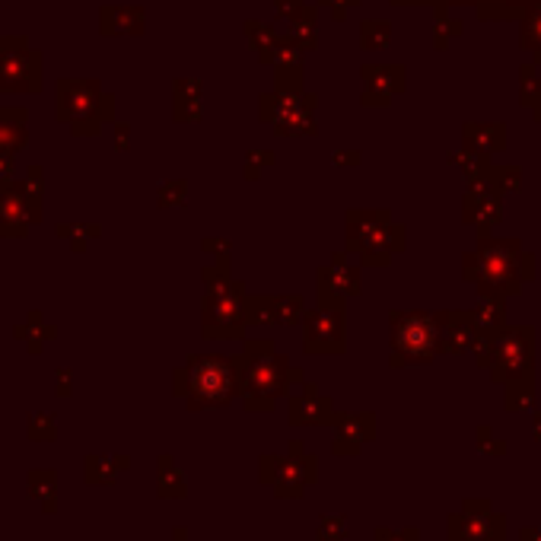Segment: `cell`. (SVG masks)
<instances>
[{"mask_svg":"<svg viewBox=\"0 0 541 541\" xmlns=\"http://www.w3.org/2000/svg\"><path fill=\"white\" fill-rule=\"evenodd\" d=\"M239 363V401L249 414H271L281 401L303 386L306 373L293 366L287 354L277 351L274 338H246Z\"/></svg>","mask_w":541,"mask_h":541,"instance_id":"6da1fadb","label":"cell"},{"mask_svg":"<svg viewBox=\"0 0 541 541\" xmlns=\"http://www.w3.org/2000/svg\"><path fill=\"white\" fill-rule=\"evenodd\" d=\"M462 277L478 293H503L510 300L535 281V255L519 239L478 236V246L462 255Z\"/></svg>","mask_w":541,"mask_h":541,"instance_id":"7a4b0ae2","label":"cell"},{"mask_svg":"<svg viewBox=\"0 0 541 541\" xmlns=\"http://www.w3.org/2000/svg\"><path fill=\"white\" fill-rule=\"evenodd\" d=\"M172 395L182 398L188 411L226 408L239 398V363L226 354H188L172 370Z\"/></svg>","mask_w":541,"mask_h":541,"instance_id":"3957f363","label":"cell"},{"mask_svg":"<svg viewBox=\"0 0 541 541\" xmlns=\"http://www.w3.org/2000/svg\"><path fill=\"white\" fill-rule=\"evenodd\" d=\"M347 255L360 258V268H389L392 258L408 249V226L392 220V211H347L344 214Z\"/></svg>","mask_w":541,"mask_h":541,"instance_id":"277c9868","label":"cell"},{"mask_svg":"<svg viewBox=\"0 0 541 541\" xmlns=\"http://www.w3.org/2000/svg\"><path fill=\"white\" fill-rule=\"evenodd\" d=\"M475 366L491 376L497 386L535 376V328L532 325H506L494 335H478L471 347Z\"/></svg>","mask_w":541,"mask_h":541,"instance_id":"5b68a950","label":"cell"},{"mask_svg":"<svg viewBox=\"0 0 541 541\" xmlns=\"http://www.w3.org/2000/svg\"><path fill=\"white\" fill-rule=\"evenodd\" d=\"M58 118L77 137H96L115 118V96L99 80H58Z\"/></svg>","mask_w":541,"mask_h":541,"instance_id":"8992f818","label":"cell"},{"mask_svg":"<svg viewBox=\"0 0 541 541\" xmlns=\"http://www.w3.org/2000/svg\"><path fill=\"white\" fill-rule=\"evenodd\" d=\"M258 481L274 487V497L300 500L306 487L319 481V456L303 446V440H290L287 452H261L258 456Z\"/></svg>","mask_w":541,"mask_h":541,"instance_id":"52a82bcc","label":"cell"},{"mask_svg":"<svg viewBox=\"0 0 541 541\" xmlns=\"http://www.w3.org/2000/svg\"><path fill=\"white\" fill-rule=\"evenodd\" d=\"M440 357L433 312H389V366H427Z\"/></svg>","mask_w":541,"mask_h":541,"instance_id":"ba28073f","label":"cell"},{"mask_svg":"<svg viewBox=\"0 0 541 541\" xmlns=\"http://www.w3.org/2000/svg\"><path fill=\"white\" fill-rule=\"evenodd\" d=\"M316 96L300 90V93H268L258 99V115L261 121H268V125L277 128V134L281 137H312L319 134V125L316 118H312V112H316Z\"/></svg>","mask_w":541,"mask_h":541,"instance_id":"9c48e42d","label":"cell"},{"mask_svg":"<svg viewBox=\"0 0 541 541\" xmlns=\"http://www.w3.org/2000/svg\"><path fill=\"white\" fill-rule=\"evenodd\" d=\"M303 351L309 357H341L347 351V306L316 303V309H306Z\"/></svg>","mask_w":541,"mask_h":541,"instance_id":"30bf717a","label":"cell"},{"mask_svg":"<svg viewBox=\"0 0 541 541\" xmlns=\"http://www.w3.org/2000/svg\"><path fill=\"white\" fill-rule=\"evenodd\" d=\"M0 93H42V51L23 36L0 39Z\"/></svg>","mask_w":541,"mask_h":541,"instance_id":"8fae6325","label":"cell"},{"mask_svg":"<svg viewBox=\"0 0 541 541\" xmlns=\"http://www.w3.org/2000/svg\"><path fill=\"white\" fill-rule=\"evenodd\" d=\"M449 541H506V513L487 497H465L462 510L446 519Z\"/></svg>","mask_w":541,"mask_h":541,"instance_id":"7c38bea8","label":"cell"},{"mask_svg":"<svg viewBox=\"0 0 541 541\" xmlns=\"http://www.w3.org/2000/svg\"><path fill=\"white\" fill-rule=\"evenodd\" d=\"M363 293V268L351 265V255L344 249L331 252V261L316 271V296L319 303H341L347 306L351 296Z\"/></svg>","mask_w":541,"mask_h":541,"instance_id":"4fadbf2b","label":"cell"},{"mask_svg":"<svg viewBox=\"0 0 541 541\" xmlns=\"http://www.w3.org/2000/svg\"><path fill=\"white\" fill-rule=\"evenodd\" d=\"M462 220L468 226H475L478 236H491L497 226L503 223V195H497L487 172L481 179L468 182L462 195Z\"/></svg>","mask_w":541,"mask_h":541,"instance_id":"5bb4252c","label":"cell"},{"mask_svg":"<svg viewBox=\"0 0 541 541\" xmlns=\"http://www.w3.org/2000/svg\"><path fill=\"white\" fill-rule=\"evenodd\" d=\"M335 401H331L316 382H303L300 389L287 395V421L290 427H331L335 424Z\"/></svg>","mask_w":541,"mask_h":541,"instance_id":"9a60e30c","label":"cell"},{"mask_svg":"<svg viewBox=\"0 0 541 541\" xmlns=\"http://www.w3.org/2000/svg\"><path fill=\"white\" fill-rule=\"evenodd\" d=\"M360 77H363L360 102L366 109H386L398 93H405L408 83L405 64H363Z\"/></svg>","mask_w":541,"mask_h":541,"instance_id":"2e32d148","label":"cell"},{"mask_svg":"<svg viewBox=\"0 0 541 541\" xmlns=\"http://www.w3.org/2000/svg\"><path fill=\"white\" fill-rule=\"evenodd\" d=\"M331 427H335L331 452H335L338 459H354V456H360L366 443L376 440V414L373 411H338Z\"/></svg>","mask_w":541,"mask_h":541,"instance_id":"e0dca14e","label":"cell"},{"mask_svg":"<svg viewBox=\"0 0 541 541\" xmlns=\"http://www.w3.org/2000/svg\"><path fill=\"white\" fill-rule=\"evenodd\" d=\"M395 7H417L427 4L436 13H446L449 7H475L478 20H522L541 0H392Z\"/></svg>","mask_w":541,"mask_h":541,"instance_id":"ac0fdd59","label":"cell"},{"mask_svg":"<svg viewBox=\"0 0 541 541\" xmlns=\"http://www.w3.org/2000/svg\"><path fill=\"white\" fill-rule=\"evenodd\" d=\"M242 300V296H239ZM239 300H201V338H239L246 341V319Z\"/></svg>","mask_w":541,"mask_h":541,"instance_id":"d6986e66","label":"cell"},{"mask_svg":"<svg viewBox=\"0 0 541 541\" xmlns=\"http://www.w3.org/2000/svg\"><path fill=\"white\" fill-rule=\"evenodd\" d=\"M433 322H436L440 354H471V347L478 341V328L471 322V312H459V309L433 312Z\"/></svg>","mask_w":541,"mask_h":541,"instance_id":"ffe728a7","label":"cell"},{"mask_svg":"<svg viewBox=\"0 0 541 541\" xmlns=\"http://www.w3.org/2000/svg\"><path fill=\"white\" fill-rule=\"evenodd\" d=\"M45 214H36L26 204L20 185L4 182L0 185V239H23L32 223H42Z\"/></svg>","mask_w":541,"mask_h":541,"instance_id":"44dd1931","label":"cell"},{"mask_svg":"<svg viewBox=\"0 0 541 541\" xmlns=\"http://www.w3.org/2000/svg\"><path fill=\"white\" fill-rule=\"evenodd\" d=\"M462 147L487 156V160L503 153L506 150V121H465Z\"/></svg>","mask_w":541,"mask_h":541,"instance_id":"7402d4cb","label":"cell"},{"mask_svg":"<svg viewBox=\"0 0 541 541\" xmlns=\"http://www.w3.org/2000/svg\"><path fill=\"white\" fill-rule=\"evenodd\" d=\"M26 497L42 506L45 516L58 513V471L55 468H29L26 471Z\"/></svg>","mask_w":541,"mask_h":541,"instance_id":"603a6c76","label":"cell"},{"mask_svg":"<svg viewBox=\"0 0 541 541\" xmlns=\"http://www.w3.org/2000/svg\"><path fill=\"white\" fill-rule=\"evenodd\" d=\"M201 281H204V300H239L246 293V284L233 281L230 265H217V261L201 268Z\"/></svg>","mask_w":541,"mask_h":541,"instance_id":"cb8c5ba5","label":"cell"},{"mask_svg":"<svg viewBox=\"0 0 541 541\" xmlns=\"http://www.w3.org/2000/svg\"><path fill=\"white\" fill-rule=\"evenodd\" d=\"M99 29L106 36H141L144 32V7H102Z\"/></svg>","mask_w":541,"mask_h":541,"instance_id":"d4e9b609","label":"cell"},{"mask_svg":"<svg viewBox=\"0 0 541 541\" xmlns=\"http://www.w3.org/2000/svg\"><path fill=\"white\" fill-rule=\"evenodd\" d=\"M478 335H494L506 328V296L503 293H478V306L468 309Z\"/></svg>","mask_w":541,"mask_h":541,"instance_id":"484cf974","label":"cell"},{"mask_svg":"<svg viewBox=\"0 0 541 541\" xmlns=\"http://www.w3.org/2000/svg\"><path fill=\"white\" fill-rule=\"evenodd\" d=\"M13 335L26 344L29 354H42L45 344L58 338V325L55 322H45L42 312H29L23 322L13 325Z\"/></svg>","mask_w":541,"mask_h":541,"instance_id":"4316f807","label":"cell"},{"mask_svg":"<svg viewBox=\"0 0 541 541\" xmlns=\"http://www.w3.org/2000/svg\"><path fill=\"white\" fill-rule=\"evenodd\" d=\"M156 494L163 500H185L188 497V475L179 468V462L163 452L156 459Z\"/></svg>","mask_w":541,"mask_h":541,"instance_id":"83f0119b","label":"cell"},{"mask_svg":"<svg viewBox=\"0 0 541 541\" xmlns=\"http://www.w3.org/2000/svg\"><path fill=\"white\" fill-rule=\"evenodd\" d=\"M131 468V459L128 456H96V452H90V456L83 459V481L86 484H115L125 471Z\"/></svg>","mask_w":541,"mask_h":541,"instance_id":"f1b7e54d","label":"cell"},{"mask_svg":"<svg viewBox=\"0 0 541 541\" xmlns=\"http://www.w3.org/2000/svg\"><path fill=\"white\" fill-rule=\"evenodd\" d=\"M26 112L23 109H0V156L20 153L29 141L26 128Z\"/></svg>","mask_w":541,"mask_h":541,"instance_id":"f546056e","label":"cell"},{"mask_svg":"<svg viewBox=\"0 0 541 541\" xmlns=\"http://www.w3.org/2000/svg\"><path fill=\"white\" fill-rule=\"evenodd\" d=\"M239 309H242V319H246V328H268V325H277V303L271 293H242L239 300Z\"/></svg>","mask_w":541,"mask_h":541,"instance_id":"4dcf8cb0","label":"cell"},{"mask_svg":"<svg viewBox=\"0 0 541 541\" xmlns=\"http://www.w3.org/2000/svg\"><path fill=\"white\" fill-rule=\"evenodd\" d=\"M538 392H535V376L532 379H516L503 386V408L506 414H535Z\"/></svg>","mask_w":541,"mask_h":541,"instance_id":"1f68e13d","label":"cell"},{"mask_svg":"<svg viewBox=\"0 0 541 541\" xmlns=\"http://www.w3.org/2000/svg\"><path fill=\"white\" fill-rule=\"evenodd\" d=\"M176 121H198L201 118V83L198 80H176Z\"/></svg>","mask_w":541,"mask_h":541,"instance_id":"d6a6232c","label":"cell"},{"mask_svg":"<svg viewBox=\"0 0 541 541\" xmlns=\"http://www.w3.org/2000/svg\"><path fill=\"white\" fill-rule=\"evenodd\" d=\"M519 48L529 51L532 64L541 67V4H535L526 16H522L519 26Z\"/></svg>","mask_w":541,"mask_h":541,"instance_id":"836d02e7","label":"cell"},{"mask_svg":"<svg viewBox=\"0 0 541 541\" xmlns=\"http://www.w3.org/2000/svg\"><path fill=\"white\" fill-rule=\"evenodd\" d=\"M446 163L459 166V169H462V176H465V182H475V179H481V176H484L487 169H491V163H494V160H487V156H481V153H475V150L459 147V150L446 153Z\"/></svg>","mask_w":541,"mask_h":541,"instance_id":"e575fe53","label":"cell"},{"mask_svg":"<svg viewBox=\"0 0 541 541\" xmlns=\"http://www.w3.org/2000/svg\"><path fill=\"white\" fill-rule=\"evenodd\" d=\"M274 303H277V325H284V328L303 325V319H306L303 293H281V296H274Z\"/></svg>","mask_w":541,"mask_h":541,"instance_id":"d590c367","label":"cell"},{"mask_svg":"<svg viewBox=\"0 0 541 541\" xmlns=\"http://www.w3.org/2000/svg\"><path fill=\"white\" fill-rule=\"evenodd\" d=\"M16 185H20L26 204L32 207L36 214H45L42 204H45V169L42 166H29V172L23 179H16Z\"/></svg>","mask_w":541,"mask_h":541,"instance_id":"8d00e7d4","label":"cell"},{"mask_svg":"<svg viewBox=\"0 0 541 541\" xmlns=\"http://www.w3.org/2000/svg\"><path fill=\"white\" fill-rule=\"evenodd\" d=\"M487 179H491L497 195H516V191H522V169L513 166V163H506V166L491 163V169H487Z\"/></svg>","mask_w":541,"mask_h":541,"instance_id":"74e56055","label":"cell"},{"mask_svg":"<svg viewBox=\"0 0 541 541\" xmlns=\"http://www.w3.org/2000/svg\"><path fill=\"white\" fill-rule=\"evenodd\" d=\"M26 436L39 443H55L58 440V417L48 411H36L26 417Z\"/></svg>","mask_w":541,"mask_h":541,"instance_id":"f35d334b","label":"cell"},{"mask_svg":"<svg viewBox=\"0 0 541 541\" xmlns=\"http://www.w3.org/2000/svg\"><path fill=\"white\" fill-rule=\"evenodd\" d=\"M541 102V77L535 74V64L519 67V106L535 109Z\"/></svg>","mask_w":541,"mask_h":541,"instance_id":"ab89813d","label":"cell"},{"mask_svg":"<svg viewBox=\"0 0 541 541\" xmlns=\"http://www.w3.org/2000/svg\"><path fill=\"white\" fill-rule=\"evenodd\" d=\"M389 39H392V23H386V20H363L360 23V45L366 51L386 48Z\"/></svg>","mask_w":541,"mask_h":541,"instance_id":"60d3db41","label":"cell"},{"mask_svg":"<svg viewBox=\"0 0 541 541\" xmlns=\"http://www.w3.org/2000/svg\"><path fill=\"white\" fill-rule=\"evenodd\" d=\"M465 32V23L456 20V16L449 13H436V23H433V48L443 51L452 39H459Z\"/></svg>","mask_w":541,"mask_h":541,"instance_id":"b9f144b4","label":"cell"},{"mask_svg":"<svg viewBox=\"0 0 541 541\" xmlns=\"http://www.w3.org/2000/svg\"><path fill=\"white\" fill-rule=\"evenodd\" d=\"M475 449L481 452V456H491V459H500V456H506V452H510L506 440L494 436L491 424H478V427H475Z\"/></svg>","mask_w":541,"mask_h":541,"instance_id":"7bdbcfd3","label":"cell"},{"mask_svg":"<svg viewBox=\"0 0 541 541\" xmlns=\"http://www.w3.org/2000/svg\"><path fill=\"white\" fill-rule=\"evenodd\" d=\"M156 201H160V207H185L188 182L185 179H166L160 185V191H156Z\"/></svg>","mask_w":541,"mask_h":541,"instance_id":"ee69618b","label":"cell"},{"mask_svg":"<svg viewBox=\"0 0 541 541\" xmlns=\"http://www.w3.org/2000/svg\"><path fill=\"white\" fill-rule=\"evenodd\" d=\"M319 541H344L347 538V519L344 516H322L316 526Z\"/></svg>","mask_w":541,"mask_h":541,"instance_id":"f6af8a7d","label":"cell"},{"mask_svg":"<svg viewBox=\"0 0 541 541\" xmlns=\"http://www.w3.org/2000/svg\"><path fill=\"white\" fill-rule=\"evenodd\" d=\"M201 249H204L207 258H214L217 265H230V255H233L230 239H223V236H204V239H201Z\"/></svg>","mask_w":541,"mask_h":541,"instance_id":"bcb514c9","label":"cell"},{"mask_svg":"<svg viewBox=\"0 0 541 541\" xmlns=\"http://www.w3.org/2000/svg\"><path fill=\"white\" fill-rule=\"evenodd\" d=\"M246 32H249V39H252V45H255V51L261 58H265L268 48L277 42V32L271 26H265V23H246Z\"/></svg>","mask_w":541,"mask_h":541,"instance_id":"7dc6e473","label":"cell"},{"mask_svg":"<svg viewBox=\"0 0 541 541\" xmlns=\"http://www.w3.org/2000/svg\"><path fill=\"white\" fill-rule=\"evenodd\" d=\"M277 163V153L274 150H249L246 153V179H258L261 169L274 166Z\"/></svg>","mask_w":541,"mask_h":541,"instance_id":"c3c4849f","label":"cell"},{"mask_svg":"<svg viewBox=\"0 0 541 541\" xmlns=\"http://www.w3.org/2000/svg\"><path fill=\"white\" fill-rule=\"evenodd\" d=\"M373 538H376V541H421V529H417V526H405V529L376 526Z\"/></svg>","mask_w":541,"mask_h":541,"instance_id":"681fc988","label":"cell"},{"mask_svg":"<svg viewBox=\"0 0 541 541\" xmlns=\"http://www.w3.org/2000/svg\"><path fill=\"white\" fill-rule=\"evenodd\" d=\"M55 389H58L61 398H71V395H74V373L67 370V366L55 370Z\"/></svg>","mask_w":541,"mask_h":541,"instance_id":"f907efd6","label":"cell"},{"mask_svg":"<svg viewBox=\"0 0 541 541\" xmlns=\"http://www.w3.org/2000/svg\"><path fill=\"white\" fill-rule=\"evenodd\" d=\"M331 163H335V166H360L363 153L360 150H335V153H331Z\"/></svg>","mask_w":541,"mask_h":541,"instance_id":"816d5d0a","label":"cell"},{"mask_svg":"<svg viewBox=\"0 0 541 541\" xmlns=\"http://www.w3.org/2000/svg\"><path fill=\"white\" fill-rule=\"evenodd\" d=\"M357 4H360V0H319V7H331L335 20H344L347 10H354Z\"/></svg>","mask_w":541,"mask_h":541,"instance_id":"f5cc1de1","label":"cell"},{"mask_svg":"<svg viewBox=\"0 0 541 541\" xmlns=\"http://www.w3.org/2000/svg\"><path fill=\"white\" fill-rule=\"evenodd\" d=\"M128 134H131V128L125 125V121H118V125H115V147L118 150H128V144H131Z\"/></svg>","mask_w":541,"mask_h":541,"instance_id":"db71d44e","label":"cell"},{"mask_svg":"<svg viewBox=\"0 0 541 541\" xmlns=\"http://www.w3.org/2000/svg\"><path fill=\"white\" fill-rule=\"evenodd\" d=\"M13 169H16L13 156H0V185H4V182H13Z\"/></svg>","mask_w":541,"mask_h":541,"instance_id":"11a10c76","label":"cell"},{"mask_svg":"<svg viewBox=\"0 0 541 541\" xmlns=\"http://www.w3.org/2000/svg\"><path fill=\"white\" fill-rule=\"evenodd\" d=\"M80 233H83L86 239H99V236H102V226H99V223H80Z\"/></svg>","mask_w":541,"mask_h":541,"instance_id":"9f6ffc18","label":"cell"},{"mask_svg":"<svg viewBox=\"0 0 541 541\" xmlns=\"http://www.w3.org/2000/svg\"><path fill=\"white\" fill-rule=\"evenodd\" d=\"M169 541H195V538H188V529L185 526H176L172 529V538Z\"/></svg>","mask_w":541,"mask_h":541,"instance_id":"6f0895ef","label":"cell"},{"mask_svg":"<svg viewBox=\"0 0 541 541\" xmlns=\"http://www.w3.org/2000/svg\"><path fill=\"white\" fill-rule=\"evenodd\" d=\"M55 230H58L55 236H61V239H67V236H71V233H74V223H58V226H55Z\"/></svg>","mask_w":541,"mask_h":541,"instance_id":"680465c9","label":"cell"},{"mask_svg":"<svg viewBox=\"0 0 541 541\" xmlns=\"http://www.w3.org/2000/svg\"><path fill=\"white\" fill-rule=\"evenodd\" d=\"M532 436L541 443V414H535V424H532Z\"/></svg>","mask_w":541,"mask_h":541,"instance_id":"91938a15","label":"cell"},{"mask_svg":"<svg viewBox=\"0 0 541 541\" xmlns=\"http://www.w3.org/2000/svg\"><path fill=\"white\" fill-rule=\"evenodd\" d=\"M532 118H535V121H538V125H541V102H538V106L532 109Z\"/></svg>","mask_w":541,"mask_h":541,"instance_id":"94428289","label":"cell"}]
</instances>
